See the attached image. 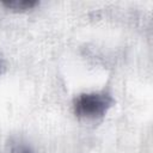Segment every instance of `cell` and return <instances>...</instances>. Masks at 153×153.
Here are the masks:
<instances>
[{
  "label": "cell",
  "mask_w": 153,
  "mask_h": 153,
  "mask_svg": "<svg viewBox=\"0 0 153 153\" xmlns=\"http://www.w3.org/2000/svg\"><path fill=\"white\" fill-rule=\"evenodd\" d=\"M114 104V99L105 93H82L74 100V111L78 116L96 118L105 115Z\"/></svg>",
  "instance_id": "6da1fadb"
},
{
  "label": "cell",
  "mask_w": 153,
  "mask_h": 153,
  "mask_svg": "<svg viewBox=\"0 0 153 153\" xmlns=\"http://www.w3.org/2000/svg\"><path fill=\"white\" fill-rule=\"evenodd\" d=\"M16 153H32V151L31 149H29V148H20L18 152H16Z\"/></svg>",
  "instance_id": "3957f363"
},
{
  "label": "cell",
  "mask_w": 153,
  "mask_h": 153,
  "mask_svg": "<svg viewBox=\"0 0 153 153\" xmlns=\"http://www.w3.org/2000/svg\"><path fill=\"white\" fill-rule=\"evenodd\" d=\"M2 5L14 11H24V10L31 8L35 5H37V1L35 0H8V1H2Z\"/></svg>",
  "instance_id": "7a4b0ae2"
}]
</instances>
